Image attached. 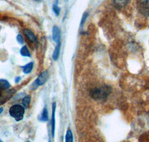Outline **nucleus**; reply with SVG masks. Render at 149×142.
<instances>
[{
  "label": "nucleus",
  "instance_id": "obj_2",
  "mask_svg": "<svg viewBox=\"0 0 149 142\" xmlns=\"http://www.w3.org/2000/svg\"><path fill=\"white\" fill-rule=\"evenodd\" d=\"M9 113L12 117H14L16 120L19 121L23 118L25 113V108L20 105H14L9 109Z\"/></svg>",
  "mask_w": 149,
  "mask_h": 142
},
{
  "label": "nucleus",
  "instance_id": "obj_18",
  "mask_svg": "<svg viewBox=\"0 0 149 142\" xmlns=\"http://www.w3.org/2000/svg\"><path fill=\"white\" fill-rule=\"evenodd\" d=\"M17 41H18V42L20 44H24V39H23V37H22V34H18L17 37Z\"/></svg>",
  "mask_w": 149,
  "mask_h": 142
},
{
  "label": "nucleus",
  "instance_id": "obj_7",
  "mask_svg": "<svg viewBox=\"0 0 149 142\" xmlns=\"http://www.w3.org/2000/svg\"><path fill=\"white\" fill-rule=\"evenodd\" d=\"M24 33H25L26 37H27L31 41H32V42L34 43L37 42V37H36V35L34 34V33L32 32V31L30 30V29H24Z\"/></svg>",
  "mask_w": 149,
  "mask_h": 142
},
{
  "label": "nucleus",
  "instance_id": "obj_23",
  "mask_svg": "<svg viewBox=\"0 0 149 142\" xmlns=\"http://www.w3.org/2000/svg\"><path fill=\"white\" fill-rule=\"evenodd\" d=\"M0 96H1V94H0Z\"/></svg>",
  "mask_w": 149,
  "mask_h": 142
},
{
  "label": "nucleus",
  "instance_id": "obj_22",
  "mask_svg": "<svg viewBox=\"0 0 149 142\" xmlns=\"http://www.w3.org/2000/svg\"><path fill=\"white\" fill-rule=\"evenodd\" d=\"M26 142H30V141H26Z\"/></svg>",
  "mask_w": 149,
  "mask_h": 142
},
{
  "label": "nucleus",
  "instance_id": "obj_17",
  "mask_svg": "<svg viewBox=\"0 0 149 142\" xmlns=\"http://www.w3.org/2000/svg\"><path fill=\"white\" fill-rule=\"evenodd\" d=\"M87 16H88V13H87V12H86V13H84V14L83 17H82L81 22V25H80V26H81V28L82 26H83L84 24V22H85V21H86Z\"/></svg>",
  "mask_w": 149,
  "mask_h": 142
},
{
  "label": "nucleus",
  "instance_id": "obj_20",
  "mask_svg": "<svg viewBox=\"0 0 149 142\" xmlns=\"http://www.w3.org/2000/svg\"><path fill=\"white\" fill-rule=\"evenodd\" d=\"M2 112H3V108H0V115L2 114Z\"/></svg>",
  "mask_w": 149,
  "mask_h": 142
},
{
  "label": "nucleus",
  "instance_id": "obj_19",
  "mask_svg": "<svg viewBox=\"0 0 149 142\" xmlns=\"http://www.w3.org/2000/svg\"><path fill=\"white\" fill-rule=\"evenodd\" d=\"M20 79H21L20 77H19V76H18V77H17V78H16V79H15V82H16V83H18L20 81Z\"/></svg>",
  "mask_w": 149,
  "mask_h": 142
},
{
  "label": "nucleus",
  "instance_id": "obj_8",
  "mask_svg": "<svg viewBox=\"0 0 149 142\" xmlns=\"http://www.w3.org/2000/svg\"><path fill=\"white\" fill-rule=\"evenodd\" d=\"M113 1L116 7L119 8H122L125 6L128 3L130 0H113Z\"/></svg>",
  "mask_w": 149,
  "mask_h": 142
},
{
  "label": "nucleus",
  "instance_id": "obj_21",
  "mask_svg": "<svg viewBox=\"0 0 149 142\" xmlns=\"http://www.w3.org/2000/svg\"><path fill=\"white\" fill-rule=\"evenodd\" d=\"M0 142H3L2 140H0Z\"/></svg>",
  "mask_w": 149,
  "mask_h": 142
},
{
  "label": "nucleus",
  "instance_id": "obj_3",
  "mask_svg": "<svg viewBox=\"0 0 149 142\" xmlns=\"http://www.w3.org/2000/svg\"><path fill=\"white\" fill-rule=\"evenodd\" d=\"M137 8L145 17H149V0H138Z\"/></svg>",
  "mask_w": 149,
  "mask_h": 142
},
{
  "label": "nucleus",
  "instance_id": "obj_12",
  "mask_svg": "<svg viewBox=\"0 0 149 142\" xmlns=\"http://www.w3.org/2000/svg\"><path fill=\"white\" fill-rule=\"evenodd\" d=\"M65 142H73V135L72 133V131L70 129H68L66 131Z\"/></svg>",
  "mask_w": 149,
  "mask_h": 142
},
{
  "label": "nucleus",
  "instance_id": "obj_9",
  "mask_svg": "<svg viewBox=\"0 0 149 142\" xmlns=\"http://www.w3.org/2000/svg\"><path fill=\"white\" fill-rule=\"evenodd\" d=\"M61 44H57V46H55V49H54V53H53V55H52V58L54 61L58 60V58H59L60 52H61Z\"/></svg>",
  "mask_w": 149,
  "mask_h": 142
},
{
  "label": "nucleus",
  "instance_id": "obj_11",
  "mask_svg": "<svg viewBox=\"0 0 149 142\" xmlns=\"http://www.w3.org/2000/svg\"><path fill=\"white\" fill-rule=\"evenodd\" d=\"M10 87V85L8 81L5 79H0V90L8 89Z\"/></svg>",
  "mask_w": 149,
  "mask_h": 142
},
{
  "label": "nucleus",
  "instance_id": "obj_10",
  "mask_svg": "<svg viewBox=\"0 0 149 142\" xmlns=\"http://www.w3.org/2000/svg\"><path fill=\"white\" fill-rule=\"evenodd\" d=\"M33 67H34V64L32 62L29 63L26 65L22 67V71H23L24 73L28 74V73H30L31 72V70H33Z\"/></svg>",
  "mask_w": 149,
  "mask_h": 142
},
{
  "label": "nucleus",
  "instance_id": "obj_16",
  "mask_svg": "<svg viewBox=\"0 0 149 142\" xmlns=\"http://www.w3.org/2000/svg\"><path fill=\"white\" fill-rule=\"evenodd\" d=\"M58 0H56V3L53 5V8H52L53 11H54V13L57 16L59 15L60 11H61V8L58 7Z\"/></svg>",
  "mask_w": 149,
  "mask_h": 142
},
{
  "label": "nucleus",
  "instance_id": "obj_1",
  "mask_svg": "<svg viewBox=\"0 0 149 142\" xmlns=\"http://www.w3.org/2000/svg\"><path fill=\"white\" fill-rule=\"evenodd\" d=\"M110 93V89L108 86L96 87L91 89L90 92V96L95 100H103L107 98Z\"/></svg>",
  "mask_w": 149,
  "mask_h": 142
},
{
  "label": "nucleus",
  "instance_id": "obj_6",
  "mask_svg": "<svg viewBox=\"0 0 149 142\" xmlns=\"http://www.w3.org/2000/svg\"><path fill=\"white\" fill-rule=\"evenodd\" d=\"M55 109H56V103H53L52 115V137H54V131H55Z\"/></svg>",
  "mask_w": 149,
  "mask_h": 142
},
{
  "label": "nucleus",
  "instance_id": "obj_14",
  "mask_svg": "<svg viewBox=\"0 0 149 142\" xmlns=\"http://www.w3.org/2000/svg\"><path fill=\"white\" fill-rule=\"evenodd\" d=\"M20 54L22 55V56H26V57H30L31 54L29 53V50L28 49L27 46H22V49H20Z\"/></svg>",
  "mask_w": 149,
  "mask_h": 142
},
{
  "label": "nucleus",
  "instance_id": "obj_13",
  "mask_svg": "<svg viewBox=\"0 0 149 142\" xmlns=\"http://www.w3.org/2000/svg\"><path fill=\"white\" fill-rule=\"evenodd\" d=\"M31 102V96H26L22 99V105H23L24 108H27L29 107V104H30Z\"/></svg>",
  "mask_w": 149,
  "mask_h": 142
},
{
  "label": "nucleus",
  "instance_id": "obj_4",
  "mask_svg": "<svg viewBox=\"0 0 149 142\" xmlns=\"http://www.w3.org/2000/svg\"><path fill=\"white\" fill-rule=\"evenodd\" d=\"M49 72L47 70L44 71V72H42V73L40 74V76L37 77V79H36V81L34 82V84H33V88L34 89L37 88L38 86H40V85H44L45 83L47 82L48 79H49Z\"/></svg>",
  "mask_w": 149,
  "mask_h": 142
},
{
  "label": "nucleus",
  "instance_id": "obj_5",
  "mask_svg": "<svg viewBox=\"0 0 149 142\" xmlns=\"http://www.w3.org/2000/svg\"><path fill=\"white\" fill-rule=\"evenodd\" d=\"M61 29L57 25H54L52 29V38L56 44H61Z\"/></svg>",
  "mask_w": 149,
  "mask_h": 142
},
{
  "label": "nucleus",
  "instance_id": "obj_15",
  "mask_svg": "<svg viewBox=\"0 0 149 142\" xmlns=\"http://www.w3.org/2000/svg\"><path fill=\"white\" fill-rule=\"evenodd\" d=\"M40 120L44 122L47 121L48 120V111L46 108H45L44 109H43V112H42V115H41L40 117Z\"/></svg>",
  "mask_w": 149,
  "mask_h": 142
}]
</instances>
